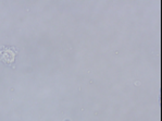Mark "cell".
<instances>
[{"mask_svg": "<svg viewBox=\"0 0 162 121\" xmlns=\"http://www.w3.org/2000/svg\"><path fill=\"white\" fill-rule=\"evenodd\" d=\"M2 58L7 63H11V62L14 61L15 54L12 52V50H4V52H2Z\"/></svg>", "mask_w": 162, "mask_h": 121, "instance_id": "obj_1", "label": "cell"}]
</instances>
